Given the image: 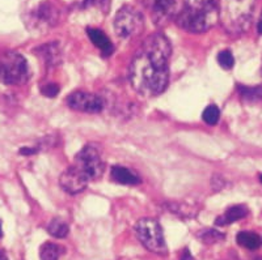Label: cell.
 <instances>
[{
  "mask_svg": "<svg viewBox=\"0 0 262 260\" xmlns=\"http://www.w3.org/2000/svg\"><path fill=\"white\" fill-rule=\"evenodd\" d=\"M37 54L42 58V60L46 63L48 67H54L60 63L62 59V53H60V46L57 42L46 43L43 46L37 48Z\"/></svg>",
  "mask_w": 262,
  "mask_h": 260,
  "instance_id": "cell-15",
  "label": "cell"
},
{
  "mask_svg": "<svg viewBox=\"0 0 262 260\" xmlns=\"http://www.w3.org/2000/svg\"><path fill=\"white\" fill-rule=\"evenodd\" d=\"M91 180L79 170L76 166L71 165L59 178V184L63 190L70 195H76L84 191Z\"/></svg>",
  "mask_w": 262,
  "mask_h": 260,
  "instance_id": "cell-10",
  "label": "cell"
},
{
  "mask_svg": "<svg viewBox=\"0 0 262 260\" xmlns=\"http://www.w3.org/2000/svg\"><path fill=\"white\" fill-rule=\"evenodd\" d=\"M72 165L76 166L90 180H95L101 177L105 169V162L102 160L101 152H100L97 145L95 144H86L76 154Z\"/></svg>",
  "mask_w": 262,
  "mask_h": 260,
  "instance_id": "cell-7",
  "label": "cell"
},
{
  "mask_svg": "<svg viewBox=\"0 0 262 260\" xmlns=\"http://www.w3.org/2000/svg\"><path fill=\"white\" fill-rule=\"evenodd\" d=\"M38 153V148H21L20 149V154H23V156H32V154H36Z\"/></svg>",
  "mask_w": 262,
  "mask_h": 260,
  "instance_id": "cell-27",
  "label": "cell"
},
{
  "mask_svg": "<svg viewBox=\"0 0 262 260\" xmlns=\"http://www.w3.org/2000/svg\"><path fill=\"white\" fill-rule=\"evenodd\" d=\"M221 118V110L216 105H209L202 112V119L206 124L209 126H215Z\"/></svg>",
  "mask_w": 262,
  "mask_h": 260,
  "instance_id": "cell-22",
  "label": "cell"
},
{
  "mask_svg": "<svg viewBox=\"0 0 262 260\" xmlns=\"http://www.w3.org/2000/svg\"><path fill=\"white\" fill-rule=\"evenodd\" d=\"M257 0H219L217 18L227 33L238 36L248 32L253 22Z\"/></svg>",
  "mask_w": 262,
  "mask_h": 260,
  "instance_id": "cell-2",
  "label": "cell"
},
{
  "mask_svg": "<svg viewBox=\"0 0 262 260\" xmlns=\"http://www.w3.org/2000/svg\"><path fill=\"white\" fill-rule=\"evenodd\" d=\"M248 213H249V209H248L247 205L244 204L232 205V207H229L228 209L222 215V216H219L216 220H215V225H216V226H226V225L233 224V222L247 217Z\"/></svg>",
  "mask_w": 262,
  "mask_h": 260,
  "instance_id": "cell-14",
  "label": "cell"
},
{
  "mask_svg": "<svg viewBox=\"0 0 262 260\" xmlns=\"http://www.w3.org/2000/svg\"><path fill=\"white\" fill-rule=\"evenodd\" d=\"M0 260H7L6 254H4L3 251H0Z\"/></svg>",
  "mask_w": 262,
  "mask_h": 260,
  "instance_id": "cell-30",
  "label": "cell"
},
{
  "mask_svg": "<svg viewBox=\"0 0 262 260\" xmlns=\"http://www.w3.org/2000/svg\"><path fill=\"white\" fill-rule=\"evenodd\" d=\"M86 34H88V37H90V39L96 48L101 51L102 55L109 56L113 54V43H112L111 39L107 38V36L102 30L96 29V28H86Z\"/></svg>",
  "mask_w": 262,
  "mask_h": 260,
  "instance_id": "cell-13",
  "label": "cell"
},
{
  "mask_svg": "<svg viewBox=\"0 0 262 260\" xmlns=\"http://www.w3.org/2000/svg\"><path fill=\"white\" fill-rule=\"evenodd\" d=\"M236 242L242 247L248 248V250H257L261 246L262 241L256 233L252 231H240L236 235Z\"/></svg>",
  "mask_w": 262,
  "mask_h": 260,
  "instance_id": "cell-16",
  "label": "cell"
},
{
  "mask_svg": "<svg viewBox=\"0 0 262 260\" xmlns=\"http://www.w3.org/2000/svg\"><path fill=\"white\" fill-rule=\"evenodd\" d=\"M180 260H195V257L190 254L189 248H185L184 251H182L181 256H180Z\"/></svg>",
  "mask_w": 262,
  "mask_h": 260,
  "instance_id": "cell-28",
  "label": "cell"
},
{
  "mask_svg": "<svg viewBox=\"0 0 262 260\" xmlns=\"http://www.w3.org/2000/svg\"><path fill=\"white\" fill-rule=\"evenodd\" d=\"M85 7H97L98 9L104 11L105 13L109 11V6H111V0H85L84 2Z\"/></svg>",
  "mask_w": 262,
  "mask_h": 260,
  "instance_id": "cell-24",
  "label": "cell"
},
{
  "mask_svg": "<svg viewBox=\"0 0 262 260\" xmlns=\"http://www.w3.org/2000/svg\"><path fill=\"white\" fill-rule=\"evenodd\" d=\"M30 77L29 64L21 54L8 51L0 56V83L7 85H23Z\"/></svg>",
  "mask_w": 262,
  "mask_h": 260,
  "instance_id": "cell-4",
  "label": "cell"
},
{
  "mask_svg": "<svg viewBox=\"0 0 262 260\" xmlns=\"http://www.w3.org/2000/svg\"><path fill=\"white\" fill-rule=\"evenodd\" d=\"M188 6L189 0H155L152 20L158 25L168 24L169 21L177 20Z\"/></svg>",
  "mask_w": 262,
  "mask_h": 260,
  "instance_id": "cell-8",
  "label": "cell"
},
{
  "mask_svg": "<svg viewBox=\"0 0 262 260\" xmlns=\"http://www.w3.org/2000/svg\"><path fill=\"white\" fill-rule=\"evenodd\" d=\"M3 237V230H2V221H0V238Z\"/></svg>",
  "mask_w": 262,
  "mask_h": 260,
  "instance_id": "cell-31",
  "label": "cell"
},
{
  "mask_svg": "<svg viewBox=\"0 0 262 260\" xmlns=\"http://www.w3.org/2000/svg\"><path fill=\"white\" fill-rule=\"evenodd\" d=\"M144 17L135 7L123 6L114 17V30L117 36L123 39L135 38L143 32Z\"/></svg>",
  "mask_w": 262,
  "mask_h": 260,
  "instance_id": "cell-6",
  "label": "cell"
},
{
  "mask_svg": "<svg viewBox=\"0 0 262 260\" xmlns=\"http://www.w3.org/2000/svg\"><path fill=\"white\" fill-rule=\"evenodd\" d=\"M66 102L70 109L81 112H90V114H97L105 106V101L101 96L84 92V90L72 92L71 94L67 96Z\"/></svg>",
  "mask_w": 262,
  "mask_h": 260,
  "instance_id": "cell-9",
  "label": "cell"
},
{
  "mask_svg": "<svg viewBox=\"0 0 262 260\" xmlns=\"http://www.w3.org/2000/svg\"><path fill=\"white\" fill-rule=\"evenodd\" d=\"M217 63L221 65L222 68L224 69H231L235 65V58H233L232 53L229 50H222L221 53L217 54Z\"/></svg>",
  "mask_w": 262,
  "mask_h": 260,
  "instance_id": "cell-23",
  "label": "cell"
},
{
  "mask_svg": "<svg viewBox=\"0 0 262 260\" xmlns=\"http://www.w3.org/2000/svg\"><path fill=\"white\" fill-rule=\"evenodd\" d=\"M168 208L172 213L177 215V216L182 217V219H193L196 216L198 210L195 209L191 205L186 204H180V203H172V204H168Z\"/></svg>",
  "mask_w": 262,
  "mask_h": 260,
  "instance_id": "cell-21",
  "label": "cell"
},
{
  "mask_svg": "<svg viewBox=\"0 0 262 260\" xmlns=\"http://www.w3.org/2000/svg\"><path fill=\"white\" fill-rule=\"evenodd\" d=\"M217 18V4L215 0H195L185 8L176 22L181 29L200 34L211 29Z\"/></svg>",
  "mask_w": 262,
  "mask_h": 260,
  "instance_id": "cell-3",
  "label": "cell"
},
{
  "mask_svg": "<svg viewBox=\"0 0 262 260\" xmlns=\"http://www.w3.org/2000/svg\"><path fill=\"white\" fill-rule=\"evenodd\" d=\"M172 46L167 37L155 33L146 38L128 68L131 86L144 97H156L169 84V58Z\"/></svg>",
  "mask_w": 262,
  "mask_h": 260,
  "instance_id": "cell-1",
  "label": "cell"
},
{
  "mask_svg": "<svg viewBox=\"0 0 262 260\" xmlns=\"http://www.w3.org/2000/svg\"><path fill=\"white\" fill-rule=\"evenodd\" d=\"M212 187H214L215 191H219V190H222L223 187H226L227 182L224 180V178L222 177V175L219 174H215L214 177H212V182H211Z\"/></svg>",
  "mask_w": 262,
  "mask_h": 260,
  "instance_id": "cell-26",
  "label": "cell"
},
{
  "mask_svg": "<svg viewBox=\"0 0 262 260\" xmlns=\"http://www.w3.org/2000/svg\"><path fill=\"white\" fill-rule=\"evenodd\" d=\"M64 252V248L57 243H43L39 250V257L41 260H59L60 255Z\"/></svg>",
  "mask_w": 262,
  "mask_h": 260,
  "instance_id": "cell-18",
  "label": "cell"
},
{
  "mask_svg": "<svg viewBox=\"0 0 262 260\" xmlns=\"http://www.w3.org/2000/svg\"><path fill=\"white\" fill-rule=\"evenodd\" d=\"M111 179L116 183L125 184V186H137L140 183V178L134 172L121 165L112 166Z\"/></svg>",
  "mask_w": 262,
  "mask_h": 260,
  "instance_id": "cell-12",
  "label": "cell"
},
{
  "mask_svg": "<svg viewBox=\"0 0 262 260\" xmlns=\"http://www.w3.org/2000/svg\"><path fill=\"white\" fill-rule=\"evenodd\" d=\"M257 32H258L259 34L262 36V13H261V17H259L258 25H257Z\"/></svg>",
  "mask_w": 262,
  "mask_h": 260,
  "instance_id": "cell-29",
  "label": "cell"
},
{
  "mask_svg": "<svg viewBox=\"0 0 262 260\" xmlns=\"http://www.w3.org/2000/svg\"><path fill=\"white\" fill-rule=\"evenodd\" d=\"M135 234L138 240L148 251L159 255H167L168 247L164 240L163 229L158 220L155 219H140L135 224Z\"/></svg>",
  "mask_w": 262,
  "mask_h": 260,
  "instance_id": "cell-5",
  "label": "cell"
},
{
  "mask_svg": "<svg viewBox=\"0 0 262 260\" xmlns=\"http://www.w3.org/2000/svg\"><path fill=\"white\" fill-rule=\"evenodd\" d=\"M41 93L45 96V97L53 98V97H55L58 93H59V86H58L57 84L49 83V84H46L45 86H42Z\"/></svg>",
  "mask_w": 262,
  "mask_h": 260,
  "instance_id": "cell-25",
  "label": "cell"
},
{
  "mask_svg": "<svg viewBox=\"0 0 262 260\" xmlns=\"http://www.w3.org/2000/svg\"><path fill=\"white\" fill-rule=\"evenodd\" d=\"M259 182L262 183V174H259Z\"/></svg>",
  "mask_w": 262,
  "mask_h": 260,
  "instance_id": "cell-32",
  "label": "cell"
},
{
  "mask_svg": "<svg viewBox=\"0 0 262 260\" xmlns=\"http://www.w3.org/2000/svg\"><path fill=\"white\" fill-rule=\"evenodd\" d=\"M48 231L50 235L54 238H66L69 235L70 228L69 225L66 224L63 220L60 219H53L48 225Z\"/></svg>",
  "mask_w": 262,
  "mask_h": 260,
  "instance_id": "cell-19",
  "label": "cell"
},
{
  "mask_svg": "<svg viewBox=\"0 0 262 260\" xmlns=\"http://www.w3.org/2000/svg\"><path fill=\"white\" fill-rule=\"evenodd\" d=\"M196 235L205 245H214V243L221 242L226 238V235L216 229H203Z\"/></svg>",
  "mask_w": 262,
  "mask_h": 260,
  "instance_id": "cell-20",
  "label": "cell"
},
{
  "mask_svg": "<svg viewBox=\"0 0 262 260\" xmlns=\"http://www.w3.org/2000/svg\"><path fill=\"white\" fill-rule=\"evenodd\" d=\"M238 93L243 100L248 104H257L262 101V85L259 86H244L238 85Z\"/></svg>",
  "mask_w": 262,
  "mask_h": 260,
  "instance_id": "cell-17",
  "label": "cell"
},
{
  "mask_svg": "<svg viewBox=\"0 0 262 260\" xmlns=\"http://www.w3.org/2000/svg\"><path fill=\"white\" fill-rule=\"evenodd\" d=\"M30 20L36 28H45L50 29L54 25H57L59 20V11L51 3H41L32 13H30Z\"/></svg>",
  "mask_w": 262,
  "mask_h": 260,
  "instance_id": "cell-11",
  "label": "cell"
}]
</instances>
